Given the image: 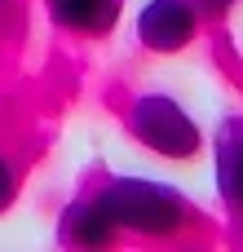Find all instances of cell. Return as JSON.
<instances>
[{"label":"cell","instance_id":"cell-4","mask_svg":"<svg viewBox=\"0 0 243 252\" xmlns=\"http://www.w3.org/2000/svg\"><path fill=\"white\" fill-rule=\"evenodd\" d=\"M213 155H217V195L235 217H243V115L221 120Z\"/></svg>","mask_w":243,"mask_h":252},{"label":"cell","instance_id":"cell-3","mask_svg":"<svg viewBox=\"0 0 243 252\" xmlns=\"http://www.w3.org/2000/svg\"><path fill=\"white\" fill-rule=\"evenodd\" d=\"M199 4L195 0H146L137 13V40L151 53H182L199 35Z\"/></svg>","mask_w":243,"mask_h":252},{"label":"cell","instance_id":"cell-1","mask_svg":"<svg viewBox=\"0 0 243 252\" xmlns=\"http://www.w3.org/2000/svg\"><path fill=\"white\" fill-rule=\"evenodd\" d=\"M97 204L111 213L120 235H142V239H182L199 221L195 204L155 177H106Z\"/></svg>","mask_w":243,"mask_h":252},{"label":"cell","instance_id":"cell-7","mask_svg":"<svg viewBox=\"0 0 243 252\" xmlns=\"http://www.w3.org/2000/svg\"><path fill=\"white\" fill-rule=\"evenodd\" d=\"M13 199H18V168L9 155H0V213H9Z\"/></svg>","mask_w":243,"mask_h":252},{"label":"cell","instance_id":"cell-5","mask_svg":"<svg viewBox=\"0 0 243 252\" xmlns=\"http://www.w3.org/2000/svg\"><path fill=\"white\" fill-rule=\"evenodd\" d=\"M58 239L71 244V248H106V244L120 239V226H115L111 213L97 204V195H89V199H75V204L62 208Z\"/></svg>","mask_w":243,"mask_h":252},{"label":"cell","instance_id":"cell-8","mask_svg":"<svg viewBox=\"0 0 243 252\" xmlns=\"http://www.w3.org/2000/svg\"><path fill=\"white\" fill-rule=\"evenodd\" d=\"M195 4H199V13H204V18H226L239 0H195Z\"/></svg>","mask_w":243,"mask_h":252},{"label":"cell","instance_id":"cell-2","mask_svg":"<svg viewBox=\"0 0 243 252\" xmlns=\"http://www.w3.org/2000/svg\"><path fill=\"white\" fill-rule=\"evenodd\" d=\"M128 128L133 137L155 151L159 159H195L204 151V128L195 124V115L168 97V93H142L128 106Z\"/></svg>","mask_w":243,"mask_h":252},{"label":"cell","instance_id":"cell-6","mask_svg":"<svg viewBox=\"0 0 243 252\" xmlns=\"http://www.w3.org/2000/svg\"><path fill=\"white\" fill-rule=\"evenodd\" d=\"M44 9L62 31L80 35H106L120 22V0H44Z\"/></svg>","mask_w":243,"mask_h":252}]
</instances>
